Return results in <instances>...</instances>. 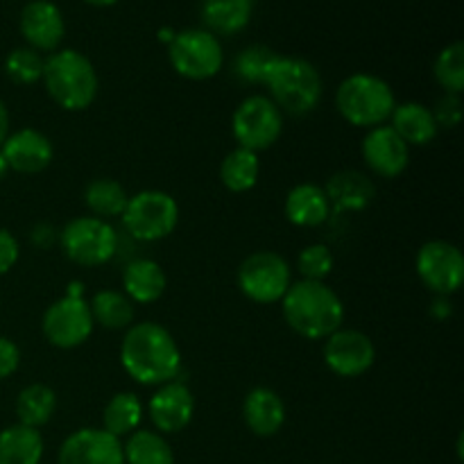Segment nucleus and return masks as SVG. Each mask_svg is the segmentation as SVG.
<instances>
[{
	"mask_svg": "<svg viewBox=\"0 0 464 464\" xmlns=\"http://www.w3.org/2000/svg\"><path fill=\"white\" fill-rule=\"evenodd\" d=\"M122 370L140 385H163L179 379L181 352L168 329L157 322H139L121 343Z\"/></svg>",
	"mask_w": 464,
	"mask_h": 464,
	"instance_id": "obj_1",
	"label": "nucleus"
},
{
	"mask_svg": "<svg viewBox=\"0 0 464 464\" xmlns=\"http://www.w3.org/2000/svg\"><path fill=\"white\" fill-rule=\"evenodd\" d=\"M284 320L290 329L306 340H326L343 329L344 304L324 281H297L290 284L281 299Z\"/></svg>",
	"mask_w": 464,
	"mask_h": 464,
	"instance_id": "obj_2",
	"label": "nucleus"
},
{
	"mask_svg": "<svg viewBox=\"0 0 464 464\" xmlns=\"http://www.w3.org/2000/svg\"><path fill=\"white\" fill-rule=\"evenodd\" d=\"M45 91L63 111H84L98 98L100 80L95 66L80 50H54L44 63Z\"/></svg>",
	"mask_w": 464,
	"mask_h": 464,
	"instance_id": "obj_3",
	"label": "nucleus"
},
{
	"mask_svg": "<svg viewBox=\"0 0 464 464\" xmlns=\"http://www.w3.org/2000/svg\"><path fill=\"white\" fill-rule=\"evenodd\" d=\"M335 107L349 125L374 130V127L388 125L397 107V98H394L392 86L383 77L353 72L338 86Z\"/></svg>",
	"mask_w": 464,
	"mask_h": 464,
	"instance_id": "obj_4",
	"label": "nucleus"
},
{
	"mask_svg": "<svg viewBox=\"0 0 464 464\" xmlns=\"http://www.w3.org/2000/svg\"><path fill=\"white\" fill-rule=\"evenodd\" d=\"M266 86L270 89V100L279 107V111L290 116H306L320 104L322 98L320 71L302 57L281 54Z\"/></svg>",
	"mask_w": 464,
	"mask_h": 464,
	"instance_id": "obj_5",
	"label": "nucleus"
},
{
	"mask_svg": "<svg viewBox=\"0 0 464 464\" xmlns=\"http://www.w3.org/2000/svg\"><path fill=\"white\" fill-rule=\"evenodd\" d=\"M122 227L140 243H157L168 238L179 222V204L166 190H140L127 199Z\"/></svg>",
	"mask_w": 464,
	"mask_h": 464,
	"instance_id": "obj_6",
	"label": "nucleus"
},
{
	"mask_svg": "<svg viewBox=\"0 0 464 464\" xmlns=\"http://www.w3.org/2000/svg\"><path fill=\"white\" fill-rule=\"evenodd\" d=\"M59 245L75 266L98 267L116 256L118 234L107 220L82 216L63 227L59 234Z\"/></svg>",
	"mask_w": 464,
	"mask_h": 464,
	"instance_id": "obj_7",
	"label": "nucleus"
},
{
	"mask_svg": "<svg viewBox=\"0 0 464 464\" xmlns=\"http://www.w3.org/2000/svg\"><path fill=\"white\" fill-rule=\"evenodd\" d=\"M231 134L238 148L256 154L270 150L284 134V113L267 95H249L236 107Z\"/></svg>",
	"mask_w": 464,
	"mask_h": 464,
	"instance_id": "obj_8",
	"label": "nucleus"
},
{
	"mask_svg": "<svg viewBox=\"0 0 464 464\" xmlns=\"http://www.w3.org/2000/svg\"><path fill=\"white\" fill-rule=\"evenodd\" d=\"M168 57L181 77L204 82L222 71L225 50L218 36L208 30H184L177 32L175 39L168 44Z\"/></svg>",
	"mask_w": 464,
	"mask_h": 464,
	"instance_id": "obj_9",
	"label": "nucleus"
},
{
	"mask_svg": "<svg viewBox=\"0 0 464 464\" xmlns=\"http://www.w3.org/2000/svg\"><path fill=\"white\" fill-rule=\"evenodd\" d=\"M290 266L276 252H254L240 263L238 288L254 304H276L288 293Z\"/></svg>",
	"mask_w": 464,
	"mask_h": 464,
	"instance_id": "obj_10",
	"label": "nucleus"
},
{
	"mask_svg": "<svg viewBox=\"0 0 464 464\" xmlns=\"http://www.w3.org/2000/svg\"><path fill=\"white\" fill-rule=\"evenodd\" d=\"M417 275L438 297H451L464 281V256L449 240H429L417 252Z\"/></svg>",
	"mask_w": 464,
	"mask_h": 464,
	"instance_id": "obj_11",
	"label": "nucleus"
},
{
	"mask_svg": "<svg viewBox=\"0 0 464 464\" xmlns=\"http://www.w3.org/2000/svg\"><path fill=\"white\" fill-rule=\"evenodd\" d=\"M93 315L84 297L63 295L44 313L41 329L45 340L57 349H75L93 334Z\"/></svg>",
	"mask_w": 464,
	"mask_h": 464,
	"instance_id": "obj_12",
	"label": "nucleus"
},
{
	"mask_svg": "<svg viewBox=\"0 0 464 464\" xmlns=\"http://www.w3.org/2000/svg\"><path fill=\"white\" fill-rule=\"evenodd\" d=\"M326 367L340 379H358L367 374L376 361V347L372 338L356 329H338L326 338L322 349Z\"/></svg>",
	"mask_w": 464,
	"mask_h": 464,
	"instance_id": "obj_13",
	"label": "nucleus"
},
{
	"mask_svg": "<svg viewBox=\"0 0 464 464\" xmlns=\"http://www.w3.org/2000/svg\"><path fill=\"white\" fill-rule=\"evenodd\" d=\"M57 464H125L121 440L102 429H80L59 447Z\"/></svg>",
	"mask_w": 464,
	"mask_h": 464,
	"instance_id": "obj_14",
	"label": "nucleus"
},
{
	"mask_svg": "<svg viewBox=\"0 0 464 464\" xmlns=\"http://www.w3.org/2000/svg\"><path fill=\"white\" fill-rule=\"evenodd\" d=\"M362 159L381 179H397L411 163V148L390 125L374 127L362 139Z\"/></svg>",
	"mask_w": 464,
	"mask_h": 464,
	"instance_id": "obj_15",
	"label": "nucleus"
},
{
	"mask_svg": "<svg viewBox=\"0 0 464 464\" xmlns=\"http://www.w3.org/2000/svg\"><path fill=\"white\" fill-rule=\"evenodd\" d=\"M148 412L159 433H179L193 421L195 397L179 379L159 385L148 403Z\"/></svg>",
	"mask_w": 464,
	"mask_h": 464,
	"instance_id": "obj_16",
	"label": "nucleus"
},
{
	"mask_svg": "<svg viewBox=\"0 0 464 464\" xmlns=\"http://www.w3.org/2000/svg\"><path fill=\"white\" fill-rule=\"evenodd\" d=\"M21 34L36 53H54L66 36L62 9L50 0H32L21 12Z\"/></svg>",
	"mask_w": 464,
	"mask_h": 464,
	"instance_id": "obj_17",
	"label": "nucleus"
},
{
	"mask_svg": "<svg viewBox=\"0 0 464 464\" xmlns=\"http://www.w3.org/2000/svg\"><path fill=\"white\" fill-rule=\"evenodd\" d=\"M0 152H3L9 170L18 172V175H39L53 163L54 150L44 131L25 127V130L9 134L0 145Z\"/></svg>",
	"mask_w": 464,
	"mask_h": 464,
	"instance_id": "obj_18",
	"label": "nucleus"
},
{
	"mask_svg": "<svg viewBox=\"0 0 464 464\" xmlns=\"http://www.w3.org/2000/svg\"><path fill=\"white\" fill-rule=\"evenodd\" d=\"M243 417L247 429L258 438H272L285 424V403L275 390L254 388L243 401Z\"/></svg>",
	"mask_w": 464,
	"mask_h": 464,
	"instance_id": "obj_19",
	"label": "nucleus"
},
{
	"mask_svg": "<svg viewBox=\"0 0 464 464\" xmlns=\"http://www.w3.org/2000/svg\"><path fill=\"white\" fill-rule=\"evenodd\" d=\"M166 288V272L152 258H136L122 270V293L131 304L159 302Z\"/></svg>",
	"mask_w": 464,
	"mask_h": 464,
	"instance_id": "obj_20",
	"label": "nucleus"
},
{
	"mask_svg": "<svg viewBox=\"0 0 464 464\" xmlns=\"http://www.w3.org/2000/svg\"><path fill=\"white\" fill-rule=\"evenodd\" d=\"M390 127L397 131V136L408 148L411 145L421 148V145L433 143L440 131L433 111L421 102L397 104L390 116Z\"/></svg>",
	"mask_w": 464,
	"mask_h": 464,
	"instance_id": "obj_21",
	"label": "nucleus"
},
{
	"mask_svg": "<svg viewBox=\"0 0 464 464\" xmlns=\"http://www.w3.org/2000/svg\"><path fill=\"white\" fill-rule=\"evenodd\" d=\"M284 213L295 227H320L326 222L331 213L329 198H326L324 188L317 184H297L288 195H285Z\"/></svg>",
	"mask_w": 464,
	"mask_h": 464,
	"instance_id": "obj_22",
	"label": "nucleus"
},
{
	"mask_svg": "<svg viewBox=\"0 0 464 464\" xmlns=\"http://www.w3.org/2000/svg\"><path fill=\"white\" fill-rule=\"evenodd\" d=\"M324 193L335 211H361L374 199L376 188L370 177L362 172L344 170L331 177Z\"/></svg>",
	"mask_w": 464,
	"mask_h": 464,
	"instance_id": "obj_23",
	"label": "nucleus"
},
{
	"mask_svg": "<svg viewBox=\"0 0 464 464\" xmlns=\"http://www.w3.org/2000/svg\"><path fill=\"white\" fill-rule=\"evenodd\" d=\"M254 0H202V21L211 34H238L252 21Z\"/></svg>",
	"mask_w": 464,
	"mask_h": 464,
	"instance_id": "obj_24",
	"label": "nucleus"
},
{
	"mask_svg": "<svg viewBox=\"0 0 464 464\" xmlns=\"http://www.w3.org/2000/svg\"><path fill=\"white\" fill-rule=\"evenodd\" d=\"M44 438L36 429L14 424L0 430V464H39Z\"/></svg>",
	"mask_w": 464,
	"mask_h": 464,
	"instance_id": "obj_25",
	"label": "nucleus"
},
{
	"mask_svg": "<svg viewBox=\"0 0 464 464\" xmlns=\"http://www.w3.org/2000/svg\"><path fill=\"white\" fill-rule=\"evenodd\" d=\"M57 411V394L53 388L44 383H32L23 388L16 397V417L18 424L30 426L39 430L48 424Z\"/></svg>",
	"mask_w": 464,
	"mask_h": 464,
	"instance_id": "obj_26",
	"label": "nucleus"
},
{
	"mask_svg": "<svg viewBox=\"0 0 464 464\" xmlns=\"http://www.w3.org/2000/svg\"><path fill=\"white\" fill-rule=\"evenodd\" d=\"M258 177H261V161L252 150L236 148L222 159L220 181L231 193H247L256 186Z\"/></svg>",
	"mask_w": 464,
	"mask_h": 464,
	"instance_id": "obj_27",
	"label": "nucleus"
},
{
	"mask_svg": "<svg viewBox=\"0 0 464 464\" xmlns=\"http://www.w3.org/2000/svg\"><path fill=\"white\" fill-rule=\"evenodd\" d=\"M93 324L109 331H127L134 324V304L118 290H100L89 304Z\"/></svg>",
	"mask_w": 464,
	"mask_h": 464,
	"instance_id": "obj_28",
	"label": "nucleus"
},
{
	"mask_svg": "<svg viewBox=\"0 0 464 464\" xmlns=\"http://www.w3.org/2000/svg\"><path fill=\"white\" fill-rule=\"evenodd\" d=\"M143 420V403L134 392H118L107 401L102 411V430L113 438H125L139 429Z\"/></svg>",
	"mask_w": 464,
	"mask_h": 464,
	"instance_id": "obj_29",
	"label": "nucleus"
},
{
	"mask_svg": "<svg viewBox=\"0 0 464 464\" xmlns=\"http://www.w3.org/2000/svg\"><path fill=\"white\" fill-rule=\"evenodd\" d=\"M127 199H130V195H127L125 186L116 179H109V177L93 179L84 188L86 208L100 220L121 218L127 207Z\"/></svg>",
	"mask_w": 464,
	"mask_h": 464,
	"instance_id": "obj_30",
	"label": "nucleus"
},
{
	"mask_svg": "<svg viewBox=\"0 0 464 464\" xmlns=\"http://www.w3.org/2000/svg\"><path fill=\"white\" fill-rule=\"evenodd\" d=\"M125 464H175V453L166 438L154 430H134L122 444Z\"/></svg>",
	"mask_w": 464,
	"mask_h": 464,
	"instance_id": "obj_31",
	"label": "nucleus"
},
{
	"mask_svg": "<svg viewBox=\"0 0 464 464\" xmlns=\"http://www.w3.org/2000/svg\"><path fill=\"white\" fill-rule=\"evenodd\" d=\"M279 57L281 54L267 45H249V48L240 50L238 57H236L234 72L245 84H266Z\"/></svg>",
	"mask_w": 464,
	"mask_h": 464,
	"instance_id": "obj_32",
	"label": "nucleus"
},
{
	"mask_svg": "<svg viewBox=\"0 0 464 464\" xmlns=\"http://www.w3.org/2000/svg\"><path fill=\"white\" fill-rule=\"evenodd\" d=\"M433 72L438 84L442 86L447 93L462 95L464 91V44L462 41H453L451 45L438 54L433 63Z\"/></svg>",
	"mask_w": 464,
	"mask_h": 464,
	"instance_id": "obj_33",
	"label": "nucleus"
},
{
	"mask_svg": "<svg viewBox=\"0 0 464 464\" xmlns=\"http://www.w3.org/2000/svg\"><path fill=\"white\" fill-rule=\"evenodd\" d=\"M44 63L45 59L27 45V48H16L7 54L5 72H7V77L14 84H36L44 77Z\"/></svg>",
	"mask_w": 464,
	"mask_h": 464,
	"instance_id": "obj_34",
	"label": "nucleus"
},
{
	"mask_svg": "<svg viewBox=\"0 0 464 464\" xmlns=\"http://www.w3.org/2000/svg\"><path fill=\"white\" fill-rule=\"evenodd\" d=\"M335 266L334 252L324 243H313L299 252L297 270L306 281H324Z\"/></svg>",
	"mask_w": 464,
	"mask_h": 464,
	"instance_id": "obj_35",
	"label": "nucleus"
},
{
	"mask_svg": "<svg viewBox=\"0 0 464 464\" xmlns=\"http://www.w3.org/2000/svg\"><path fill=\"white\" fill-rule=\"evenodd\" d=\"M430 111H433L438 127H449V130H453V127L460 125V121H462L460 95L447 93L442 100H438L435 109H430Z\"/></svg>",
	"mask_w": 464,
	"mask_h": 464,
	"instance_id": "obj_36",
	"label": "nucleus"
},
{
	"mask_svg": "<svg viewBox=\"0 0 464 464\" xmlns=\"http://www.w3.org/2000/svg\"><path fill=\"white\" fill-rule=\"evenodd\" d=\"M18 365H21V349L16 347V343L0 335V381L9 379Z\"/></svg>",
	"mask_w": 464,
	"mask_h": 464,
	"instance_id": "obj_37",
	"label": "nucleus"
},
{
	"mask_svg": "<svg viewBox=\"0 0 464 464\" xmlns=\"http://www.w3.org/2000/svg\"><path fill=\"white\" fill-rule=\"evenodd\" d=\"M18 240L7 229H0V276L7 275L18 261Z\"/></svg>",
	"mask_w": 464,
	"mask_h": 464,
	"instance_id": "obj_38",
	"label": "nucleus"
},
{
	"mask_svg": "<svg viewBox=\"0 0 464 464\" xmlns=\"http://www.w3.org/2000/svg\"><path fill=\"white\" fill-rule=\"evenodd\" d=\"M430 313H433L435 317H440V320H444V317L451 315V302H449V297H438L435 299L433 308H430Z\"/></svg>",
	"mask_w": 464,
	"mask_h": 464,
	"instance_id": "obj_39",
	"label": "nucleus"
},
{
	"mask_svg": "<svg viewBox=\"0 0 464 464\" xmlns=\"http://www.w3.org/2000/svg\"><path fill=\"white\" fill-rule=\"evenodd\" d=\"M9 136V111H7V104L5 100L0 98V145L5 143V139Z\"/></svg>",
	"mask_w": 464,
	"mask_h": 464,
	"instance_id": "obj_40",
	"label": "nucleus"
},
{
	"mask_svg": "<svg viewBox=\"0 0 464 464\" xmlns=\"http://www.w3.org/2000/svg\"><path fill=\"white\" fill-rule=\"evenodd\" d=\"M175 34H177V32H172L170 27H163V30L159 32V39H161V41H166V44H170V41L175 39Z\"/></svg>",
	"mask_w": 464,
	"mask_h": 464,
	"instance_id": "obj_41",
	"label": "nucleus"
},
{
	"mask_svg": "<svg viewBox=\"0 0 464 464\" xmlns=\"http://www.w3.org/2000/svg\"><path fill=\"white\" fill-rule=\"evenodd\" d=\"M84 3L93 5V7H109V5H116L118 0H84Z\"/></svg>",
	"mask_w": 464,
	"mask_h": 464,
	"instance_id": "obj_42",
	"label": "nucleus"
},
{
	"mask_svg": "<svg viewBox=\"0 0 464 464\" xmlns=\"http://www.w3.org/2000/svg\"><path fill=\"white\" fill-rule=\"evenodd\" d=\"M7 172H9V168H7V161H5L3 152H0V179H5V175H7Z\"/></svg>",
	"mask_w": 464,
	"mask_h": 464,
	"instance_id": "obj_43",
	"label": "nucleus"
}]
</instances>
